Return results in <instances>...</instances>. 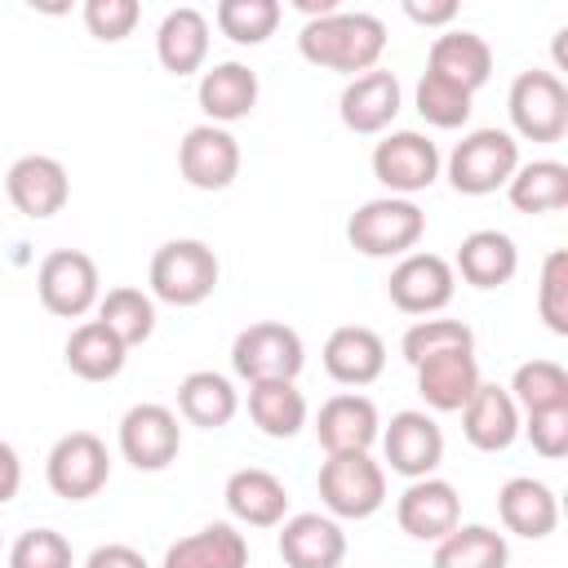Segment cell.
Segmentation results:
<instances>
[{
    "instance_id": "1",
    "label": "cell",
    "mask_w": 568,
    "mask_h": 568,
    "mask_svg": "<svg viewBox=\"0 0 568 568\" xmlns=\"http://www.w3.org/2000/svg\"><path fill=\"white\" fill-rule=\"evenodd\" d=\"M297 49L311 67H324V71H342V75H364L382 62L386 53V22L377 13H364V9H337V13H324V18H311L302 22L297 31Z\"/></svg>"
},
{
    "instance_id": "2",
    "label": "cell",
    "mask_w": 568,
    "mask_h": 568,
    "mask_svg": "<svg viewBox=\"0 0 568 568\" xmlns=\"http://www.w3.org/2000/svg\"><path fill=\"white\" fill-rule=\"evenodd\" d=\"M422 235H426V213L404 195L364 200L346 222V240L364 257H404L417 248Z\"/></svg>"
},
{
    "instance_id": "3",
    "label": "cell",
    "mask_w": 568,
    "mask_h": 568,
    "mask_svg": "<svg viewBox=\"0 0 568 568\" xmlns=\"http://www.w3.org/2000/svg\"><path fill=\"white\" fill-rule=\"evenodd\" d=\"M217 253L204 240H169L151 257V297L169 306H200L217 288Z\"/></svg>"
},
{
    "instance_id": "4",
    "label": "cell",
    "mask_w": 568,
    "mask_h": 568,
    "mask_svg": "<svg viewBox=\"0 0 568 568\" xmlns=\"http://www.w3.org/2000/svg\"><path fill=\"white\" fill-rule=\"evenodd\" d=\"M315 488L333 519H368L386 501V470L368 453H328Z\"/></svg>"
},
{
    "instance_id": "5",
    "label": "cell",
    "mask_w": 568,
    "mask_h": 568,
    "mask_svg": "<svg viewBox=\"0 0 568 568\" xmlns=\"http://www.w3.org/2000/svg\"><path fill=\"white\" fill-rule=\"evenodd\" d=\"M306 364V346L297 328L280 320H257L235 333L231 342V368L253 386V382H297Z\"/></svg>"
},
{
    "instance_id": "6",
    "label": "cell",
    "mask_w": 568,
    "mask_h": 568,
    "mask_svg": "<svg viewBox=\"0 0 568 568\" xmlns=\"http://www.w3.org/2000/svg\"><path fill=\"white\" fill-rule=\"evenodd\" d=\"M519 169V142L506 129H470L448 155V182L462 195H493Z\"/></svg>"
},
{
    "instance_id": "7",
    "label": "cell",
    "mask_w": 568,
    "mask_h": 568,
    "mask_svg": "<svg viewBox=\"0 0 568 568\" xmlns=\"http://www.w3.org/2000/svg\"><path fill=\"white\" fill-rule=\"evenodd\" d=\"M506 111L515 133L528 142H559L568 133V89L555 71H519L506 93Z\"/></svg>"
},
{
    "instance_id": "8",
    "label": "cell",
    "mask_w": 568,
    "mask_h": 568,
    "mask_svg": "<svg viewBox=\"0 0 568 568\" xmlns=\"http://www.w3.org/2000/svg\"><path fill=\"white\" fill-rule=\"evenodd\" d=\"M36 288H40V302L49 315L58 320H80L98 306L102 297V275H98V262L80 248H53L40 271H36Z\"/></svg>"
},
{
    "instance_id": "9",
    "label": "cell",
    "mask_w": 568,
    "mask_h": 568,
    "mask_svg": "<svg viewBox=\"0 0 568 568\" xmlns=\"http://www.w3.org/2000/svg\"><path fill=\"white\" fill-rule=\"evenodd\" d=\"M44 479L58 497L67 501H89L106 488L111 479V453L93 430H71L49 448L44 462Z\"/></svg>"
},
{
    "instance_id": "10",
    "label": "cell",
    "mask_w": 568,
    "mask_h": 568,
    "mask_svg": "<svg viewBox=\"0 0 568 568\" xmlns=\"http://www.w3.org/2000/svg\"><path fill=\"white\" fill-rule=\"evenodd\" d=\"M373 178L408 200L439 178V146L417 129H395L373 146Z\"/></svg>"
},
{
    "instance_id": "11",
    "label": "cell",
    "mask_w": 568,
    "mask_h": 568,
    "mask_svg": "<svg viewBox=\"0 0 568 568\" xmlns=\"http://www.w3.org/2000/svg\"><path fill=\"white\" fill-rule=\"evenodd\" d=\"M386 293L390 302L404 311V315H439L453 293H457V275H453V262L439 257V253H404L386 280Z\"/></svg>"
},
{
    "instance_id": "12",
    "label": "cell",
    "mask_w": 568,
    "mask_h": 568,
    "mask_svg": "<svg viewBox=\"0 0 568 568\" xmlns=\"http://www.w3.org/2000/svg\"><path fill=\"white\" fill-rule=\"evenodd\" d=\"M4 191H9V204H13L22 217L44 222V217H53V213L67 209V200H71V178H67L62 160L31 151V155H18V160L9 164Z\"/></svg>"
},
{
    "instance_id": "13",
    "label": "cell",
    "mask_w": 568,
    "mask_h": 568,
    "mask_svg": "<svg viewBox=\"0 0 568 568\" xmlns=\"http://www.w3.org/2000/svg\"><path fill=\"white\" fill-rule=\"evenodd\" d=\"M182 448V426L178 413L164 404H133L120 417V453L129 466L138 470H164L169 462H178Z\"/></svg>"
},
{
    "instance_id": "14",
    "label": "cell",
    "mask_w": 568,
    "mask_h": 568,
    "mask_svg": "<svg viewBox=\"0 0 568 568\" xmlns=\"http://www.w3.org/2000/svg\"><path fill=\"white\" fill-rule=\"evenodd\" d=\"M382 439V453L390 462L395 475L404 479H426L435 475V466L444 462V430L430 413L422 408H404L390 417V426L377 435Z\"/></svg>"
},
{
    "instance_id": "15",
    "label": "cell",
    "mask_w": 568,
    "mask_h": 568,
    "mask_svg": "<svg viewBox=\"0 0 568 568\" xmlns=\"http://www.w3.org/2000/svg\"><path fill=\"white\" fill-rule=\"evenodd\" d=\"M178 169L195 191H226L240 173V142L222 124H195L178 142Z\"/></svg>"
},
{
    "instance_id": "16",
    "label": "cell",
    "mask_w": 568,
    "mask_h": 568,
    "mask_svg": "<svg viewBox=\"0 0 568 568\" xmlns=\"http://www.w3.org/2000/svg\"><path fill=\"white\" fill-rule=\"evenodd\" d=\"M395 519L408 537L417 541H439L462 524V497L448 479L426 475V479H408V488L395 501Z\"/></svg>"
},
{
    "instance_id": "17",
    "label": "cell",
    "mask_w": 568,
    "mask_h": 568,
    "mask_svg": "<svg viewBox=\"0 0 568 568\" xmlns=\"http://www.w3.org/2000/svg\"><path fill=\"white\" fill-rule=\"evenodd\" d=\"M377 435H382L377 404L359 390H342L324 399L315 413V439L324 444V453H368Z\"/></svg>"
},
{
    "instance_id": "18",
    "label": "cell",
    "mask_w": 568,
    "mask_h": 568,
    "mask_svg": "<svg viewBox=\"0 0 568 568\" xmlns=\"http://www.w3.org/2000/svg\"><path fill=\"white\" fill-rule=\"evenodd\" d=\"M280 559L288 568H337L346 559V532L333 515L302 510L280 524Z\"/></svg>"
},
{
    "instance_id": "19",
    "label": "cell",
    "mask_w": 568,
    "mask_h": 568,
    "mask_svg": "<svg viewBox=\"0 0 568 568\" xmlns=\"http://www.w3.org/2000/svg\"><path fill=\"white\" fill-rule=\"evenodd\" d=\"M399 102H404V93H399L395 71L373 67V71L346 80V89L337 98V115L351 133H382L399 115Z\"/></svg>"
},
{
    "instance_id": "20",
    "label": "cell",
    "mask_w": 568,
    "mask_h": 568,
    "mask_svg": "<svg viewBox=\"0 0 568 568\" xmlns=\"http://www.w3.org/2000/svg\"><path fill=\"white\" fill-rule=\"evenodd\" d=\"M426 71L439 75V80H448V84H457V89H466V93H475V89H484L488 75H493V49H488L484 36L448 27V31H439V36L430 40Z\"/></svg>"
},
{
    "instance_id": "21",
    "label": "cell",
    "mask_w": 568,
    "mask_h": 568,
    "mask_svg": "<svg viewBox=\"0 0 568 568\" xmlns=\"http://www.w3.org/2000/svg\"><path fill=\"white\" fill-rule=\"evenodd\" d=\"M386 368V342L364 324H342L324 342V373L342 386H368Z\"/></svg>"
},
{
    "instance_id": "22",
    "label": "cell",
    "mask_w": 568,
    "mask_h": 568,
    "mask_svg": "<svg viewBox=\"0 0 568 568\" xmlns=\"http://www.w3.org/2000/svg\"><path fill=\"white\" fill-rule=\"evenodd\" d=\"M462 430H466L470 448H479V453L510 448L515 435H519V408H515L510 390L506 386H493V382H479L475 395L462 408Z\"/></svg>"
},
{
    "instance_id": "23",
    "label": "cell",
    "mask_w": 568,
    "mask_h": 568,
    "mask_svg": "<svg viewBox=\"0 0 568 568\" xmlns=\"http://www.w3.org/2000/svg\"><path fill=\"white\" fill-rule=\"evenodd\" d=\"M519 271V248L506 231H470L462 244H457V262H453V275H462L470 288H501L510 284Z\"/></svg>"
},
{
    "instance_id": "24",
    "label": "cell",
    "mask_w": 568,
    "mask_h": 568,
    "mask_svg": "<svg viewBox=\"0 0 568 568\" xmlns=\"http://www.w3.org/2000/svg\"><path fill=\"white\" fill-rule=\"evenodd\" d=\"M479 382L484 377L475 351H444L417 364V390L435 413H462Z\"/></svg>"
},
{
    "instance_id": "25",
    "label": "cell",
    "mask_w": 568,
    "mask_h": 568,
    "mask_svg": "<svg viewBox=\"0 0 568 568\" xmlns=\"http://www.w3.org/2000/svg\"><path fill=\"white\" fill-rule=\"evenodd\" d=\"M222 497H226V510L240 524H248V528H275L288 515V488H284V479L271 475V470H262V466L235 470L226 479V493Z\"/></svg>"
},
{
    "instance_id": "26",
    "label": "cell",
    "mask_w": 568,
    "mask_h": 568,
    "mask_svg": "<svg viewBox=\"0 0 568 568\" xmlns=\"http://www.w3.org/2000/svg\"><path fill=\"white\" fill-rule=\"evenodd\" d=\"M497 515H501V524H506L515 537L541 541V537H550L555 524H559V497H555L541 479L515 475V479H506L501 493H497Z\"/></svg>"
},
{
    "instance_id": "27",
    "label": "cell",
    "mask_w": 568,
    "mask_h": 568,
    "mask_svg": "<svg viewBox=\"0 0 568 568\" xmlns=\"http://www.w3.org/2000/svg\"><path fill=\"white\" fill-rule=\"evenodd\" d=\"M200 111L209 115V124H235L257 106V71L244 62H217L200 75Z\"/></svg>"
},
{
    "instance_id": "28",
    "label": "cell",
    "mask_w": 568,
    "mask_h": 568,
    "mask_svg": "<svg viewBox=\"0 0 568 568\" xmlns=\"http://www.w3.org/2000/svg\"><path fill=\"white\" fill-rule=\"evenodd\" d=\"M155 58L164 71L173 75H191L204 67L209 58V18L195 4H178L164 13L160 31H155Z\"/></svg>"
},
{
    "instance_id": "29",
    "label": "cell",
    "mask_w": 568,
    "mask_h": 568,
    "mask_svg": "<svg viewBox=\"0 0 568 568\" xmlns=\"http://www.w3.org/2000/svg\"><path fill=\"white\" fill-rule=\"evenodd\" d=\"M164 568H248V541L235 524H209L164 550Z\"/></svg>"
},
{
    "instance_id": "30",
    "label": "cell",
    "mask_w": 568,
    "mask_h": 568,
    "mask_svg": "<svg viewBox=\"0 0 568 568\" xmlns=\"http://www.w3.org/2000/svg\"><path fill=\"white\" fill-rule=\"evenodd\" d=\"M178 413L191 426L217 430V426H226L240 413V395H235L231 377H222L213 368H195V373H186L178 382Z\"/></svg>"
},
{
    "instance_id": "31",
    "label": "cell",
    "mask_w": 568,
    "mask_h": 568,
    "mask_svg": "<svg viewBox=\"0 0 568 568\" xmlns=\"http://www.w3.org/2000/svg\"><path fill=\"white\" fill-rule=\"evenodd\" d=\"M124 355H129V346L102 320H84L67 337V368L75 377H84V382H111V377H120Z\"/></svg>"
},
{
    "instance_id": "32",
    "label": "cell",
    "mask_w": 568,
    "mask_h": 568,
    "mask_svg": "<svg viewBox=\"0 0 568 568\" xmlns=\"http://www.w3.org/2000/svg\"><path fill=\"white\" fill-rule=\"evenodd\" d=\"M248 417L271 439H293L306 426V395L297 382H253L248 386Z\"/></svg>"
},
{
    "instance_id": "33",
    "label": "cell",
    "mask_w": 568,
    "mask_h": 568,
    "mask_svg": "<svg viewBox=\"0 0 568 568\" xmlns=\"http://www.w3.org/2000/svg\"><path fill=\"white\" fill-rule=\"evenodd\" d=\"M510 546L488 524H457L435 541V568H506Z\"/></svg>"
},
{
    "instance_id": "34",
    "label": "cell",
    "mask_w": 568,
    "mask_h": 568,
    "mask_svg": "<svg viewBox=\"0 0 568 568\" xmlns=\"http://www.w3.org/2000/svg\"><path fill=\"white\" fill-rule=\"evenodd\" d=\"M506 195L519 213H555L568 204V164L559 160H532L519 164L506 182Z\"/></svg>"
},
{
    "instance_id": "35",
    "label": "cell",
    "mask_w": 568,
    "mask_h": 568,
    "mask_svg": "<svg viewBox=\"0 0 568 568\" xmlns=\"http://www.w3.org/2000/svg\"><path fill=\"white\" fill-rule=\"evenodd\" d=\"M98 320L124 346H142L155 333V302H151V293H142L133 284H120V288H106L98 297Z\"/></svg>"
},
{
    "instance_id": "36",
    "label": "cell",
    "mask_w": 568,
    "mask_h": 568,
    "mask_svg": "<svg viewBox=\"0 0 568 568\" xmlns=\"http://www.w3.org/2000/svg\"><path fill=\"white\" fill-rule=\"evenodd\" d=\"M510 399L519 413H541V408H568V368L555 359H528L510 377Z\"/></svg>"
},
{
    "instance_id": "37",
    "label": "cell",
    "mask_w": 568,
    "mask_h": 568,
    "mask_svg": "<svg viewBox=\"0 0 568 568\" xmlns=\"http://www.w3.org/2000/svg\"><path fill=\"white\" fill-rule=\"evenodd\" d=\"M213 18H217L226 40H235V44H266L275 36L284 9H280V0H222Z\"/></svg>"
},
{
    "instance_id": "38",
    "label": "cell",
    "mask_w": 568,
    "mask_h": 568,
    "mask_svg": "<svg viewBox=\"0 0 568 568\" xmlns=\"http://www.w3.org/2000/svg\"><path fill=\"white\" fill-rule=\"evenodd\" d=\"M399 351H404V359L417 368L422 359L444 355V351H475V333H470V324H462V320L426 315V320H417V324L399 337Z\"/></svg>"
},
{
    "instance_id": "39",
    "label": "cell",
    "mask_w": 568,
    "mask_h": 568,
    "mask_svg": "<svg viewBox=\"0 0 568 568\" xmlns=\"http://www.w3.org/2000/svg\"><path fill=\"white\" fill-rule=\"evenodd\" d=\"M417 111H422V120L426 124H435V129H462L466 120H470V98L475 93H466V89H457V84H448V80H439V75H422L417 80Z\"/></svg>"
},
{
    "instance_id": "40",
    "label": "cell",
    "mask_w": 568,
    "mask_h": 568,
    "mask_svg": "<svg viewBox=\"0 0 568 568\" xmlns=\"http://www.w3.org/2000/svg\"><path fill=\"white\" fill-rule=\"evenodd\" d=\"M537 315L546 320L550 333L568 337V248H555V253H546V262H541Z\"/></svg>"
},
{
    "instance_id": "41",
    "label": "cell",
    "mask_w": 568,
    "mask_h": 568,
    "mask_svg": "<svg viewBox=\"0 0 568 568\" xmlns=\"http://www.w3.org/2000/svg\"><path fill=\"white\" fill-rule=\"evenodd\" d=\"M71 541L58 528H27L9 546V568H71Z\"/></svg>"
},
{
    "instance_id": "42",
    "label": "cell",
    "mask_w": 568,
    "mask_h": 568,
    "mask_svg": "<svg viewBox=\"0 0 568 568\" xmlns=\"http://www.w3.org/2000/svg\"><path fill=\"white\" fill-rule=\"evenodd\" d=\"M138 18H142V4H138V0H89V4H84V27H89V36H98V40H106V44L133 36Z\"/></svg>"
},
{
    "instance_id": "43",
    "label": "cell",
    "mask_w": 568,
    "mask_h": 568,
    "mask_svg": "<svg viewBox=\"0 0 568 568\" xmlns=\"http://www.w3.org/2000/svg\"><path fill=\"white\" fill-rule=\"evenodd\" d=\"M528 439L532 448L546 457V462H559L568 453V408H541V413H528Z\"/></svg>"
},
{
    "instance_id": "44",
    "label": "cell",
    "mask_w": 568,
    "mask_h": 568,
    "mask_svg": "<svg viewBox=\"0 0 568 568\" xmlns=\"http://www.w3.org/2000/svg\"><path fill=\"white\" fill-rule=\"evenodd\" d=\"M84 568H151V564H146L142 550H133V546H124V541H106V546H98V550L84 559Z\"/></svg>"
},
{
    "instance_id": "45",
    "label": "cell",
    "mask_w": 568,
    "mask_h": 568,
    "mask_svg": "<svg viewBox=\"0 0 568 568\" xmlns=\"http://www.w3.org/2000/svg\"><path fill=\"white\" fill-rule=\"evenodd\" d=\"M404 13L422 27H448L457 18V0H435V4H422V0H404Z\"/></svg>"
},
{
    "instance_id": "46",
    "label": "cell",
    "mask_w": 568,
    "mask_h": 568,
    "mask_svg": "<svg viewBox=\"0 0 568 568\" xmlns=\"http://www.w3.org/2000/svg\"><path fill=\"white\" fill-rule=\"evenodd\" d=\"M22 488V462H18V448L9 439H0V506L13 501Z\"/></svg>"
}]
</instances>
